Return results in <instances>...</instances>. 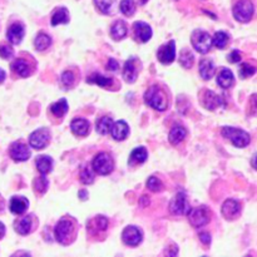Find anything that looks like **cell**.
<instances>
[{
  "instance_id": "603a6c76",
  "label": "cell",
  "mask_w": 257,
  "mask_h": 257,
  "mask_svg": "<svg viewBox=\"0 0 257 257\" xmlns=\"http://www.w3.org/2000/svg\"><path fill=\"white\" fill-rule=\"evenodd\" d=\"M217 83L223 89H227V88L232 87L235 84V77H233L232 72L230 69H227V68H223L217 75Z\"/></svg>"
},
{
  "instance_id": "f35d334b",
  "label": "cell",
  "mask_w": 257,
  "mask_h": 257,
  "mask_svg": "<svg viewBox=\"0 0 257 257\" xmlns=\"http://www.w3.org/2000/svg\"><path fill=\"white\" fill-rule=\"evenodd\" d=\"M193 55H192V53L190 52V50H187V49H185V50H182V52H181V54H180V63H181V65H183V67L185 68H191L192 67V64H193Z\"/></svg>"
},
{
  "instance_id": "e575fe53",
  "label": "cell",
  "mask_w": 257,
  "mask_h": 257,
  "mask_svg": "<svg viewBox=\"0 0 257 257\" xmlns=\"http://www.w3.org/2000/svg\"><path fill=\"white\" fill-rule=\"evenodd\" d=\"M228 40H230V37H228L227 33L217 32L215 34V38H213V44H215L216 48H218V49H225Z\"/></svg>"
},
{
  "instance_id": "30bf717a",
  "label": "cell",
  "mask_w": 257,
  "mask_h": 257,
  "mask_svg": "<svg viewBox=\"0 0 257 257\" xmlns=\"http://www.w3.org/2000/svg\"><path fill=\"white\" fill-rule=\"evenodd\" d=\"M9 155L12 160H14L15 162H24V161L29 160L30 150L24 142L17 141V142L12 143V146H10Z\"/></svg>"
},
{
  "instance_id": "6da1fadb",
  "label": "cell",
  "mask_w": 257,
  "mask_h": 257,
  "mask_svg": "<svg viewBox=\"0 0 257 257\" xmlns=\"http://www.w3.org/2000/svg\"><path fill=\"white\" fill-rule=\"evenodd\" d=\"M55 238L62 245H69L75 237V220L72 217H64L55 226Z\"/></svg>"
},
{
  "instance_id": "816d5d0a",
  "label": "cell",
  "mask_w": 257,
  "mask_h": 257,
  "mask_svg": "<svg viewBox=\"0 0 257 257\" xmlns=\"http://www.w3.org/2000/svg\"><path fill=\"white\" fill-rule=\"evenodd\" d=\"M4 235H5V226H4V223L0 222V240H2L3 236Z\"/></svg>"
},
{
  "instance_id": "ac0fdd59",
  "label": "cell",
  "mask_w": 257,
  "mask_h": 257,
  "mask_svg": "<svg viewBox=\"0 0 257 257\" xmlns=\"http://www.w3.org/2000/svg\"><path fill=\"white\" fill-rule=\"evenodd\" d=\"M202 103H203V105H205V107L210 110H213V109H216V108L220 107V105L225 104L222 97L218 94H216V93L212 92V90H206L205 95H203Z\"/></svg>"
},
{
  "instance_id": "d590c367",
  "label": "cell",
  "mask_w": 257,
  "mask_h": 257,
  "mask_svg": "<svg viewBox=\"0 0 257 257\" xmlns=\"http://www.w3.org/2000/svg\"><path fill=\"white\" fill-rule=\"evenodd\" d=\"M115 0H94L95 7L99 9V12H102L103 14H109L113 9V5H114Z\"/></svg>"
},
{
  "instance_id": "f6af8a7d",
  "label": "cell",
  "mask_w": 257,
  "mask_h": 257,
  "mask_svg": "<svg viewBox=\"0 0 257 257\" xmlns=\"http://www.w3.org/2000/svg\"><path fill=\"white\" fill-rule=\"evenodd\" d=\"M248 113L252 115L257 114V94H253L252 97L250 98V103H248Z\"/></svg>"
},
{
  "instance_id": "83f0119b",
  "label": "cell",
  "mask_w": 257,
  "mask_h": 257,
  "mask_svg": "<svg viewBox=\"0 0 257 257\" xmlns=\"http://www.w3.org/2000/svg\"><path fill=\"white\" fill-rule=\"evenodd\" d=\"M35 163H37V170L42 175H48L53 170V160L49 156H39Z\"/></svg>"
},
{
  "instance_id": "9c48e42d",
  "label": "cell",
  "mask_w": 257,
  "mask_h": 257,
  "mask_svg": "<svg viewBox=\"0 0 257 257\" xmlns=\"http://www.w3.org/2000/svg\"><path fill=\"white\" fill-rule=\"evenodd\" d=\"M190 205H188L187 197L183 192L177 193L170 202V211L176 216L188 215L190 212Z\"/></svg>"
},
{
  "instance_id": "ba28073f",
  "label": "cell",
  "mask_w": 257,
  "mask_h": 257,
  "mask_svg": "<svg viewBox=\"0 0 257 257\" xmlns=\"http://www.w3.org/2000/svg\"><path fill=\"white\" fill-rule=\"evenodd\" d=\"M50 142V132L48 128H39L34 131L29 137V145L34 150H43Z\"/></svg>"
},
{
  "instance_id": "cb8c5ba5",
  "label": "cell",
  "mask_w": 257,
  "mask_h": 257,
  "mask_svg": "<svg viewBox=\"0 0 257 257\" xmlns=\"http://www.w3.org/2000/svg\"><path fill=\"white\" fill-rule=\"evenodd\" d=\"M200 75L202 77V79L208 80L215 75V64L211 59H203L200 63Z\"/></svg>"
},
{
  "instance_id": "3957f363",
  "label": "cell",
  "mask_w": 257,
  "mask_h": 257,
  "mask_svg": "<svg viewBox=\"0 0 257 257\" xmlns=\"http://www.w3.org/2000/svg\"><path fill=\"white\" fill-rule=\"evenodd\" d=\"M222 136L225 138H227V140H230L233 143V146H236L238 148L246 147L251 142L250 135L247 132H245V131L238 130V128L223 127Z\"/></svg>"
},
{
  "instance_id": "ab89813d",
  "label": "cell",
  "mask_w": 257,
  "mask_h": 257,
  "mask_svg": "<svg viewBox=\"0 0 257 257\" xmlns=\"http://www.w3.org/2000/svg\"><path fill=\"white\" fill-rule=\"evenodd\" d=\"M147 187L150 188L152 192H160V191L163 188V183H162V181L160 180V178L152 176V177L148 178Z\"/></svg>"
},
{
  "instance_id": "ee69618b",
  "label": "cell",
  "mask_w": 257,
  "mask_h": 257,
  "mask_svg": "<svg viewBox=\"0 0 257 257\" xmlns=\"http://www.w3.org/2000/svg\"><path fill=\"white\" fill-rule=\"evenodd\" d=\"M75 82V78H74V74H73L72 72H64L62 74V83L65 85L67 88L69 87H73V84H74Z\"/></svg>"
},
{
  "instance_id": "f546056e",
  "label": "cell",
  "mask_w": 257,
  "mask_h": 257,
  "mask_svg": "<svg viewBox=\"0 0 257 257\" xmlns=\"http://www.w3.org/2000/svg\"><path fill=\"white\" fill-rule=\"evenodd\" d=\"M112 127H113V119L110 117H108V115H105V117H102L100 119L97 120V132L99 133V135H108V133L112 131Z\"/></svg>"
},
{
  "instance_id": "d4e9b609",
  "label": "cell",
  "mask_w": 257,
  "mask_h": 257,
  "mask_svg": "<svg viewBox=\"0 0 257 257\" xmlns=\"http://www.w3.org/2000/svg\"><path fill=\"white\" fill-rule=\"evenodd\" d=\"M186 136H187V131H186V128H183L182 125H173V128L171 130L170 132V136H168V140H170V142L172 143L173 146L178 145V143L182 142L183 140L186 138Z\"/></svg>"
},
{
  "instance_id": "1f68e13d",
  "label": "cell",
  "mask_w": 257,
  "mask_h": 257,
  "mask_svg": "<svg viewBox=\"0 0 257 257\" xmlns=\"http://www.w3.org/2000/svg\"><path fill=\"white\" fill-rule=\"evenodd\" d=\"M68 112V103L65 99H60L50 105V113L55 117H63Z\"/></svg>"
},
{
  "instance_id": "f5cc1de1",
  "label": "cell",
  "mask_w": 257,
  "mask_h": 257,
  "mask_svg": "<svg viewBox=\"0 0 257 257\" xmlns=\"http://www.w3.org/2000/svg\"><path fill=\"white\" fill-rule=\"evenodd\" d=\"M5 75H7L5 74V72L2 69V68H0V83H3L5 80Z\"/></svg>"
},
{
  "instance_id": "681fc988",
  "label": "cell",
  "mask_w": 257,
  "mask_h": 257,
  "mask_svg": "<svg viewBox=\"0 0 257 257\" xmlns=\"http://www.w3.org/2000/svg\"><path fill=\"white\" fill-rule=\"evenodd\" d=\"M87 196H88V192L85 190H82V191H79V198L80 200H83V201H85L87 200Z\"/></svg>"
},
{
  "instance_id": "60d3db41",
  "label": "cell",
  "mask_w": 257,
  "mask_h": 257,
  "mask_svg": "<svg viewBox=\"0 0 257 257\" xmlns=\"http://www.w3.org/2000/svg\"><path fill=\"white\" fill-rule=\"evenodd\" d=\"M89 223L94 225L95 230L97 231H105L108 227V220L107 217H104V216H97V217H95L94 220L90 221Z\"/></svg>"
},
{
  "instance_id": "2e32d148",
  "label": "cell",
  "mask_w": 257,
  "mask_h": 257,
  "mask_svg": "<svg viewBox=\"0 0 257 257\" xmlns=\"http://www.w3.org/2000/svg\"><path fill=\"white\" fill-rule=\"evenodd\" d=\"M222 216L226 220H235L241 212L240 203L236 200H227L222 205Z\"/></svg>"
},
{
  "instance_id": "d6a6232c",
  "label": "cell",
  "mask_w": 257,
  "mask_h": 257,
  "mask_svg": "<svg viewBox=\"0 0 257 257\" xmlns=\"http://www.w3.org/2000/svg\"><path fill=\"white\" fill-rule=\"evenodd\" d=\"M87 82L94 83V84L99 85V87L105 88V87H109V85H112L113 79L112 78L104 77V75H102V74H98V73H94V74H92L89 78H88Z\"/></svg>"
},
{
  "instance_id": "44dd1931",
  "label": "cell",
  "mask_w": 257,
  "mask_h": 257,
  "mask_svg": "<svg viewBox=\"0 0 257 257\" xmlns=\"http://www.w3.org/2000/svg\"><path fill=\"white\" fill-rule=\"evenodd\" d=\"M110 133L115 141H124L130 135V125L124 120H118V122L113 123Z\"/></svg>"
},
{
  "instance_id": "7a4b0ae2",
  "label": "cell",
  "mask_w": 257,
  "mask_h": 257,
  "mask_svg": "<svg viewBox=\"0 0 257 257\" xmlns=\"http://www.w3.org/2000/svg\"><path fill=\"white\" fill-rule=\"evenodd\" d=\"M145 102L153 109L163 112L168 107V95L160 85H152L145 94Z\"/></svg>"
},
{
  "instance_id": "bcb514c9",
  "label": "cell",
  "mask_w": 257,
  "mask_h": 257,
  "mask_svg": "<svg viewBox=\"0 0 257 257\" xmlns=\"http://www.w3.org/2000/svg\"><path fill=\"white\" fill-rule=\"evenodd\" d=\"M241 58H242V55H241L240 50H232V52L228 54L227 60L230 63H238L241 60Z\"/></svg>"
},
{
  "instance_id": "8fae6325",
  "label": "cell",
  "mask_w": 257,
  "mask_h": 257,
  "mask_svg": "<svg viewBox=\"0 0 257 257\" xmlns=\"http://www.w3.org/2000/svg\"><path fill=\"white\" fill-rule=\"evenodd\" d=\"M143 233L142 231L140 230L136 226H128V227L124 228L122 233V240L125 245L128 246H138L141 242H142Z\"/></svg>"
},
{
  "instance_id": "4fadbf2b",
  "label": "cell",
  "mask_w": 257,
  "mask_h": 257,
  "mask_svg": "<svg viewBox=\"0 0 257 257\" xmlns=\"http://www.w3.org/2000/svg\"><path fill=\"white\" fill-rule=\"evenodd\" d=\"M138 70H140V62L137 58L132 57L130 60H127L124 68H123V78L125 79V82H136L138 77Z\"/></svg>"
},
{
  "instance_id": "9a60e30c",
  "label": "cell",
  "mask_w": 257,
  "mask_h": 257,
  "mask_svg": "<svg viewBox=\"0 0 257 257\" xmlns=\"http://www.w3.org/2000/svg\"><path fill=\"white\" fill-rule=\"evenodd\" d=\"M10 68H12V70L15 73V74L19 75V77L22 78L29 77L33 72L32 65L29 64L28 60L23 59V58H18V59H15L14 62L12 63V65H10Z\"/></svg>"
},
{
  "instance_id": "c3c4849f",
  "label": "cell",
  "mask_w": 257,
  "mask_h": 257,
  "mask_svg": "<svg viewBox=\"0 0 257 257\" xmlns=\"http://www.w3.org/2000/svg\"><path fill=\"white\" fill-rule=\"evenodd\" d=\"M200 240H201V242L203 243V245L208 246V245H210V243H211V236H210V233H206V232L201 233V235H200Z\"/></svg>"
},
{
  "instance_id": "7bdbcfd3",
  "label": "cell",
  "mask_w": 257,
  "mask_h": 257,
  "mask_svg": "<svg viewBox=\"0 0 257 257\" xmlns=\"http://www.w3.org/2000/svg\"><path fill=\"white\" fill-rule=\"evenodd\" d=\"M80 181H82L84 185H90V183H93V181H94V176H93L92 171L89 170V168H84V170L80 172Z\"/></svg>"
},
{
  "instance_id": "ffe728a7",
  "label": "cell",
  "mask_w": 257,
  "mask_h": 257,
  "mask_svg": "<svg viewBox=\"0 0 257 257\" xmlns=\"http://www.w3.org/2000/svg\"><path fill=\"white\" fill-rule=\"evenodd\" d=\"M14 228L19 235H28V233L32 232L33 230V217L32 215L24 216V217H20L15 221Z\"/></svg>"
},
{
  "instance_id": "52a82bcc",
  "label": "cell",
  "mask_w": 257,
  "mask_h": 257,
  "mask_svg": "<svg viewBox=\"0 0 257 257\" xmlns=\"http://www.w3.org/2000/svg\"><path fill=\"white\" fill-rule=\"evenodd\" d=\"M93 168H94L95 172L102 176L109 175L114 168L113 158L108 153H99L93 160Z\"/></svg>"
},
{
  "instance_id": "f1b7e54d",
  "label": "cell",
  "mask_w": 257,
  "mask_h": 257,
  "mask_svg": "<svg viewBox=\"0 0 257 257\" xmlns=\"http://www.w3.org/2000/svg\"><path fill=\"white\" fill-rule=\"evenodd\" d=\"M68 22H69V12H68V9H65V8H59V9L53 14L52 17L53 27L59 24H67Z\"/></svg>"
},
{
  "instance_id": "484cf974",
  "label": "cell",
  "mask_w": 257,
  "mask_h": 257,
  "mask_svg": "<svg viewBox=\"0 0 257 257\" xmlns=\"http://www.w3.org/2000/svg\"><path fill=\"white\" fill-rule=\"evenodd\" d=\"M127 24H125V22H123V20H117V22L112 25V28H110V35H112V38L114 40L123 39V38L127 35Z\"/></svg>"
},
{
  "instance_id": "7402d4cb",
  "label": "cell",
  "mask_w": 257,
  "mask_h": 257,
  "mask_svg": "<svg viewBox=\"0 0 257 257\" xmlns=\"http://www.w3.org/2000/svg\"><path fill=\"white\" fill-rule=\"evenodd\" d=\"M70 130L74 133L75 136H80V137H85V136L89 133L90 125L89 122L87 119H83V118H75L70 123Z\"/></svg>"
},
{
  "instance_id": "8d00e7d4",
  "label": "cell",
  "mask_w": 257,
  "mask_h": 257,
  "mask_svg": "<svg viewBox=\"0 0 257 257\" xmlns=\"http://www.w3.org/2000/svg\"><path fill=\"white\" fill-rule=\"evenodd\" d=\"M119 8L120 12L124 15H127V17H132L136 12V5L132 0H122Z\"/></svg>"
},
{
  "instance_id": "7dc6e473",
  "label": "cell",
  "mask_w": 257,
  "mask_h": 257,
  "mask_svg": "<svg viewBox=\"0 0 257 257\" xmlns=\"http://www.w3.org/2000/svg\"><path fill=\"white\" fill-rule=\"evenodd\" d=\"M118 68H119V64H118L117 60H114V59L108 60L107 70H109V72H115V70H118Z\"/></svg>"
},
{
  "instance_id": "4316f807",
  "label": "cell",
  "mask_w": 257,
  "mask_h": 257,
  "mask_svg": "<svg viewBox=\"0 0 257 257\" xmlns=\"http://www.w3.org/2000/svg\"><path fill=\"white\" fill-rule=\"evenodd\" d=\"M148 158V152L145 147H138L136 150L132 151L130 157V165H141V163L146 162Z\"/></svg>"
},
{
  "instance_id": "277c9868",
  "label": "cell",
  "mask_w": 257,
  "mask_h": 257,
  "mask_svg": "<svg viewBox=\"0 0 257 257\" xmlns=\"http://www.w3.org/2000/svg\"><path fill=\"white\" fill-rule=\"evenodd\" d=\"M191 43H192L193 48H195L198 53L206 54V53H208V50L211 49V47H212V38H211L210 34H208L207 32H205V30L197 29L192 33Z\"/></svg>"
},
{
  "instance_id": "836d02e7",
  "label": "cell",
  "mask_w": 257,
  "mask_h": 257,
  "mask_svg": "<svg viewBox=\"0 0 257 257\" xmlns=\"http://www.w3.org/2000/svg\"><path fill=\"white\" fill-rule=\"evenodd\" d=\"M33 186H34V191L37 193H39V195H43V193L47 192L48 187H49V182H48L47 177H45V175H42L40 177L35 178L34 180V183H33Z\"/></svg>"
},
{
  "instance_id": "8992f818",
  "label": "cell",
  "mask_w": 257,
  "mask_h": 257,
  "mask_svg": "<svg viewBox=\"0 0 257 257\" xmlns=\"http://www.w3.org/2000/svg\"><path fill=\"white\" fill-rule=\"evenodd\" d=\"M211 220V212L206 206H201V207L193 208L188 212V221L193 227L198 228L206 226Z\"/></svg>"
},
{
  "instance_id": "d6986e66",
  "label": "cell",
  "mask_w": 257,
  "mask_h": 257,
  "mask_svg": "<svg viewBox=\"0 0 257 257\" xmlns=\"http://www.w3.org/2000/svg\"><path fill=\"white\" fill-rule=\"evenodd\" d=\"M133 30H135V34L137 37V39L141 40L142 43H147L151 39V37H152V29L145 22L135 23Z\"/></svg>"
},
{
  "instance_id": "b9f144b4",
  "label": "cell",
  "mask_w": 257,
  "mask_h": 257,
  "mask_svg": "<svg viewBox=\"0 0 257 257\" xmlns=\"http://www.w3.org/2000/svg\"><path fill=\"white\" fill-rule=\"evenodd\" d=\"M13 55H14V49H13L12 45L2 43L0 44V58H3V59H10Z\"/></svg>"
},
{
  "instance_id": "5bb4252c",
  "label": "cell",
  "mask_w": 257,
  "mask_h": 257,
  "mask_svg": "<svg viewBox=\"0 0 257 257\" xmlns=\"http://www.w3.org/2000/svg\"><path fill=\"white\" fill-rule=\"evenodd\" d=\"M24 25H23L22 23H14V24L10 25L9 29H8L7 38L12 44L17 45L19 44V43H22L23 38H24Z\"/></svg>"
},
{
  "instance_id": "f907efd6",
  "label": "cell",
  "mask_w": 257,
  "mask_h": 257,
  "mask_svg": "<svg viewBox=\"0 0 257 257\" xmlns=\"http://www.w3.org/2000/svg\"><path fill=\"white\" fill-rule=\"evenodd\" d=\"M251 166H252L255 170H257V153H255L252 157V160H251Z\"/></svg>"
},
{
  "instance_id": "db71d44e",
  "label": "cell",
  "mask_w": 257,
  "mask_h": 257,
  "mask_svg": "<svg viewBox=\"0 0 257 257\" xmlns=\"http://www.w3.org/2000/svg\"><path fill=\"white\" fill-rule=\"evenodd\" d=\"M136 2H137V4H140V5H145L148 0H136Z\"/></svg>"
},
{
  "instance_id": "4dcf8cb0",
  "label": "cell",
  "mask_w": 257,
  "mask_h": 257,
  "mask_svg": "<svg viewBox=\"0 0 257 257\" xmlns=\"http://www.w3.org/2000/svg\"><path fill=\"white\" fill-rule=\"evenodd\" d=\"M50 44H52V38L48 34H45V33H39V34L35 37V49L39 50V52H43V50H45L47 48H49Z\"/></svg>"
},
{
  "instance_id": "7c38bea8",
  "label": "cell",
  "mask_w": 257,
  "mask_h": 257,
  "mask_svg": "<svg viewBox=\"0 0 257 257\" xmlns=\"http://www.w3.org/2000/svg\"><path fill=\"white\" fill-rule=\"evenodd\" d=\"M157 58L162 64H170L176 58V43L175 40L166 43L163 47H161L157 52Z\"/></svg>"
},
{
  "instance_id": "e0dca14e",
  "label": "cell",
  "mask_w": 257,
  "mask_h": 257,
  "mask_svg": "<svg viewBox=\"0 0 257 257\" xmlns=\"http://www.w3.org/2000/svg\"><path fill=\"white\" fill-rule=\"evenodd\" d=\"M28 207H29V201H28V198L23 197V196H14L10 200L9 208L14 215H23L28 210Z\"/></svg>"
},
{
  "instance_id": "5b68a950",
  "label": "cell",
  "mask_w": 257,
  "mask_h": 257,
  "mask_svg": "<svg viewBox=\"0 0 257 257\" xmlns=\"http://www.w3.org/2000/svg\"><path fill=\"white\" fill-rule=\"evenodd\" d=\"M253 10L255 9L251 0H238L233 7V17L237 22L247 23L252 18Z\"/></svg>"
},
{
  "instance_id": "74e56055",
  "label": "cell",
  "mask_w": 257,
  "mask_h": 257,
  "mask_svg": "<svg viewBox=\"0 0 257 257\" xmlns=\"http://www.w3.org/2000/svg\"><path fill=\"white\" fill-rule=\"evenodd\" d=\"M256 72H257V68L253 67V65H250L248 63H243V64H241L240 69H238V74H240V77L242 78V79L251 77V75L255 74Z\"/></svg>"
}]
</instances>
